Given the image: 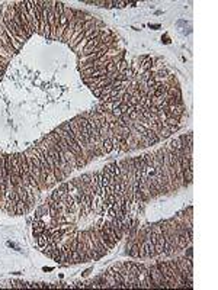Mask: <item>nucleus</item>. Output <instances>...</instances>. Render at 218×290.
<instances>
[{"label": "nucleus", "instance_id": "nucleus-18", "mask_svg": "<svg viewBox=\"0 0 218 290\" xmlns=\"http://www.w3.org/2000/svg\"><path fill=\"white\" fill-rule=\"evenodd\" d=\"M80 179H82V181L84 183V184H89L90 183V180H92V174L90 173H84L80 176Z\"/></svg>", "mask_w": 218, "mask_h": 290}, {"label": "nucleus", "instance_id": "nucleus-4", "mask_svg": "<svg viewBox=\"0 0 218 290\" xmlns=\"http://www.w3.org/2000/svg\"><path fill=\"white\" fill-rule=\"evenodd\" d=\"M19 164H20V179L25 173H29V167H28V160H26V154L25 152H19Z\"/></svg>", "mask_w": 218, "mask_h": 290}, {"label": "nucleus", "instance_id": "nucleus-12", "mask_svg": "<svg viewBox=\"0 0 218 290\" xmlns=\"http://www.w3.org/2000/svg\"><path fill=\"white\" fill-rule=\"evenodd\" d=\"M6 170H7V176L10 177L13 174L12 170V154H6Z\"/></svg>", "mask_w": 218, "mask_h": 290}, {"label": "nucleus", "instance_id": "nucleus-25", "mask_svg": "<svg viewBox=\"0 0 218 290\" xmlns=\"http://www.w3.org/2000/svg\"><path fill=\"white\" fill-rule=\"evenodd\" d=\"M102 90H103V89H99V87H98V89H94V90H92V92H93V94L96 96V97L99 99L100 94H102Z\"/></svg>", "mask_w": 218, "mask_h": 290}, {"label": "nucleus", "instance_id": "nucleus-2", "mask_svg": "<svg viewBox=\"0 0 218 290\" xmlns=\"http://www.w3.org/2000/svg\"><path fill=\"white\" fill-rule=\"evenodd\" d=\"M156 257L154 251V244L150 241V238L144 239V242L140 245V257L138 258H153Z\"/></svg>", "mask_w": 218, "mask_h": 290}, {"label": "nucleus", "instance_id": "nucleus-20", "mask_svg": "<svg viewBox=\"0 0 218 290\" xmlns=\"http://www.w3.org/2000/svg\"><path fill=\"white\" fill-rule=\"evenodd\" d=\"M127 5H128V2H121V0H113V2H112V6H113V7H119V9L125 7Z\"/></svg>", "mask_w": 218, "mask_h": 290}, {"label": "nucleus", "instance_id": "nucleus-21", "mask_svg": "<svg viewBox=\"0 0 218 290\" xmlns=\"http://www.w3.org/2000/svg\"><path fill=\"white\" fill-rule=\"evenodd\" d=\"M164 122L166 123H169V125H180V121L176 119V118H167Z\"/></svg>", "mask_w": 218, "mask_h": 290}, {"label": "nucleus", "instance_id": "nucleus-31", "mask_svg": "<svg viewBox=\"0 0 218 290\" xmlns=\"http://www.w3.org/2000/svg\"><path fill=\"white\" fill-rule=\"evenodd\" d=\"M127 6H131V7H135V6H137V3H135V2H131V3H130V2H128V5H127Z\"/></svg>", "mask_w": 218, "mask_h": 290}, {"label": "nucleus", "instance_id": "nucleus-30", "mask_svg": "<svg viewBox=\"0 0 218 290\" xmlns=\"http://www.w3.org/2000/svg\"><path fill=\"white\" fill-rule=\"evenodd\" d=\"M161 42H164V44H170V39H169L167 36H164V38H161Z\"/></svg>", "mask_w": 218, "mask_h": 290}, {"label": "nucleus", "instance_id": "nucleus-32", "mask_svg": "<svg viewBox=\"0 0 218 290\" xmlns=\"http://www.w3.org/2000/svg\"><path fill=\"white\" fill-rule=\"evenodd\" d=\"M12 274H15V276H19V274H22V273H20V271H13Z\"/></svg>", "mask_w": 218, "mask_h": 290}, {"label": "nucleus", "instance_id": "nucleus-7", "mask_svg": "<svg viewBox=\"0 0 218 290\" xmlns=\"http://www.w3.org/2000/svg\"><path fill=\"white\" fill-rule=\"evenodd\" d=\"M166 148H167V150H170V151L183 150V148H182V144H180V139H179V136H177V138H173V139H172L170 142L166 145Z\"/></svg>", "mask_w": 218, "mask_h": 290}, {"label": "nucleus", "instance_id": "nucleus-13", "mask_svg": "<svg viewBox=\"0 0 218 290\" xmlns=\"http://www.w3.org/2000/svg\"><path fill=\"white\" fill-rule=\"evenodd\" d=\"M70 257H71V261H73V264L82 263V257H80V254H79V251H77V249H73V251H70Z\"/></svg>", "mask_w": 218, "mask_h": 290}, {"label": "nucleus", "instance_id": "nucleus-27", "mask_svg": "<svg viewBox=\"0 0 218 290\" xmlns=\"http://www.w3.org/2000/svg\"><path fill=\"white\" fill-rule=\"evenodd\" d=\"M92 270H93V268H87V270H84V271L82 273V276H83V277H87L89 274L92 273Z\"/></svg>", "mask_w": 218, "mask_h": 290}, {"label": "nucleus", "instance_id": "nucleus-17", "mask_svg": "<svg viewBox=\"0 0 218 290\" xmlns=\"http://www.w3.org/2000/svg\"><path fill=\"white\" fill-rule=\"evenodd\" d=\"M106 71H108V74H109V73H115V71H116V64L113 63L112 60L106 64Z\"/></svg>", "mask_w": 218, "mask_h": 290}, {"label": "nucleus", "instance_id": "nucleus-9", "mask_svg": "<svg viewBox=\"0 0 218 290\" xmlns=\"http://www.w3.org/2000/svg\"><path fill=\"white\" fill-rule=\"evenodd\" d=\"M128 255H130V257H132V258H138V257H140V245H138L137 242L132 244V247L130 248Z\"/></svg>", "mask_w": 218, "mask_h": 290}, {"label": "nucleus", "instance_id": "nucleus-1", "mask_svg": "<svg viewBox=\"0 0 218 290\" xmlns=\"http://www.w3.org/2000/svg\"><path fill=\"white\" fill-rule=\"evenodd\" d=\"M148 271H150V276H151V280H153L154 289H167V284L164 283L163 274L159 270V267L153 264V266L148 267Z\"/></svg>", "mask_w": 218, "mask_h": 290}, {"label": "nucleus", "instance_id": "nucleus-8", "mask_svg": "<svg viewBox=\"0 0 218 290\" xmlns=\"http://www.w3.org/2000/svg\"><path fill=\"white\" fill-rule=\"evenodd\" d=\"M28 213V209H26V205H25L23 200H19V202L15 203V215H25Z\"/></svg>", "mask_w": 218, "mask_h": 290}, {"label": "nucleus", "instance_id": "nucleus-23", "mask_svg": "<svg viewBox=\"0 0 218 290\" xmlns=\"http://www.w3.org/2000/svg\"><path fill=\"white\" fill-rule=\"evenodd\" d=\"M128 115H130L131 121H137V119H138V116H140V113H138V112H135V110H132V112H131V113H128Z\"/></svg>", "mask_w": 218, "mask_h": 290}, {"label": "nucleus", "instance_id": "nucleus-10", "mask_svg": "<svg viewBox=\"0 0 218 290\" xmlns=\"http://www.w3.org/2000/svg\"><path fill=\"white\" fill-rule=\"evenodd\" d=\"M156 135H157V138H159L160 141H163V139L169 138V136H170L172 133L169 132V131L166 129V128H163V126H161V128H160V129H159V131L156 132Z\"/></svg>", "mask_w": 218, "mask_h": 290}, {"label": "nucleus", "instance_id": "nucleus-26", "mask_svg": "<svg viewBox=\"0 0 218 290\" xmlns=\"http://www.w3.org/2000/svg\"><path fill=\"white\" fill-rule=\"evenodd\" d=\"M7 247H10V248H15L16 251H22V249L19 248V247H18V245H16L15 242H12V241H9V242H7Z\"/></svg>", "mask_w": 218, "mask_h": 290}, {"label": "nucleus", "instance_id": "nucleus-5", "mask_svg": "<svg viewBox=\"0 0 218 290\" xmlns=\"http://www.w3.org/2000/svg\"><path fill=\"white\" fill-rule=\"evenodd\" d=\"M12 170L15 176L20 177V164H19V152L12 154Z\"/></svg>", "mask_w": 218, "mask_h": 290}, {"label": "nucleus", "instance_id": "nucleus-16", "mask_svg": "<svg viewBox=\"0 0 218 290\" xmlns=\"http://www.w3.org/2000/svg\"><path fill=\"white\" fill-rule=\"evenodd\" d=\"M36 239V247L38 248H44L45 245H47V238L44 237V235H39L38 238H35Z\"/></svg>", "mask_w": 218, "mask_h": 290}, {"label": "nucleus", "instance_id": "nucleus-19", "mask_svg": "<svg viewBox=\"0 0 218 290\" xmlns=\"http://www.w3.org/2000/svg\"><path fill=\"white\" fill-rule=\"evenodd\" d=\"M185 257L186 258H193V248H192V245H188V248H185Z\"/></svg>", "mask_w": 218, "mask_h": 290}, {"label": "nucleus", "instance_id": "nucleus-28", "mask_svg": "<svg viewBox=\"0 0 218 290\" xmlns=\"http://www.w3.org/2000/svg\"><path fill=\"white\" fill-rule=\"evenodd\" d=\"M148 28L156 31V29H160V25H159V23H156V25H151V23H150V25H148Z\"/></svg>", "mask_w": 218, "mask_h": 290}, {"label": "nucleus", "instance_id": "nucleus-29", "mask_svg": "<svg viewBox=\"0 0 218 290\" xmlns=\"http://www.w3.org/2000/svg\"><path fill=\"white\" fill-rule=\"evenodd\" d=\"M3 73H5V64H2V65H0V78L3 77Z\"/></svg>", "mask_w": 218, "mask_h": 290}, {"label": "nucleus", "instance_id": "nucleus-6", "mask_svg": "<svg viewBox=\"0 0 218 290\" xmlns=\"http://www.w3.org/2000/svg\"><path fill=\"white\" fill-rule=\"evenodd\" d=\"M102 150H103V154H109V152H112L113 142H112V138H111V136L103 138V141H102Z\"/></svg>", "mask_w": 218, "mask_h": 290}, {"label": "nucleus", "instance_id": "nucleus-22", "mask_svg": "<svg viewBox=\"0 0 218 290\" xmlns=\"http://www.w3.org/2000/svg\"><path fill=\"white\" fill-rule=\"evenodd\" d=\"M42 232H44V229H42V228H34L32 235H34V238H38L39 235H42Z\"/></svg>", "mask_w": 218, "mask_h": 290}, {"label": "nucleus", "instance_id": "nucleus-14", "mask_svg": "<svg viewBox=\"0 0 218 290\" xmlns=\"http://www.w3.org/2000/svg\"><path fill=\"white\" fill-rule=\"evenodd\" d=\"M12 287H13V289H28V287H31V284L25 283V281L15 280V281H12Z\"/></svg>", "mask_w": 218, "mask_h": 290}, {"label": "nucleus", "instance_id": "nucleus-15", "mask_svg": "<svg viewBox=\"0 0 218 290\" xmlns=\"http://www.w3.org/2000/svg\"><path fill=\"white\" fill-rule=\"evenodd\" d=\"M38 209L41 210V213H42V216H50V205H48L47 202H44V203H41L39 206H38Z\"/></svg>", "mask_w": 218, "mask_h": 290}, {"label": "nucleus", "instance_id": "nucleus-11", "mask_svg": "<svg viewBox=\"0 0 218 290\" xmlns=\"http://www.w3.org/2000/svg\"><path fill=\"white\" fill-rule=\"evenodd\" d=\"M125 70H128V63L125 61V58H124V60H121V61L116 64V71H118V74H122Z\"/></svg>", "mask_w": 218, "mask_h": 290}, {"label": "nucleus", "instance_id": "nucleus-24", "mask_svg": "<svg viewBox=\"0 0 218 290\" xmlns=\"http://www.w3.org/2000/svg\"><path fill=\"white\" fill-rule=\"evenodd\" d=\"M34 219H42V213H41V210L36 208L35 209V215H34Z\"/></svg>", "mask_w": 218, "mask_h": 290}, {"label": "nucleus", "instance_id": "nucleus-3", "mask_svg": "<svg viewBox=\"0 0 218 290\" xmlns=\"http://www.w3.org/2000/svg\"><path fill=\"white\" fill-rule=\"evenodd\" d=\"M89 234H90V238H92V241H93V244H94V248L98 249V252H99L102 257L108 254V251H109V249H108V247H106L105 244L100 241L99 238L96 237V234H94V229H89Z\"/></svg>", "mask_w": 218, "mask_h": 290}]
</instances>
